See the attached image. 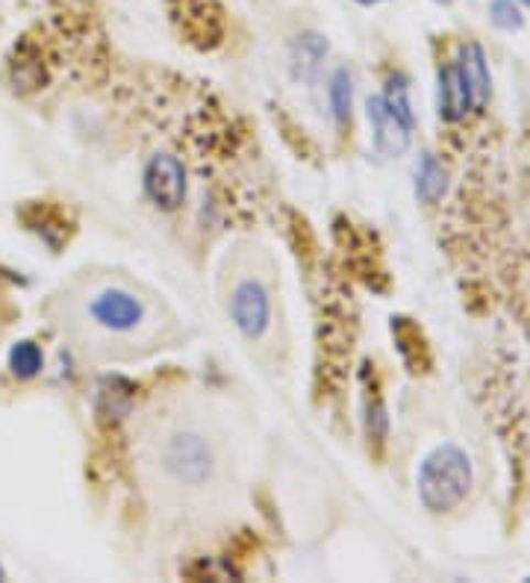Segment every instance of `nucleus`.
Listing matches in <instances>:
<instances>
[{
	"instance_id": "obj_17",
	"label": "nucleus",
	"mask_w": 530,
	"mask_h": 583,
	"mask_svg": "<svg viewBox=\"0 0 530 583\" xmlns=\"http://www.w3.org/2000/svg\"><path fill=\"white\" fill-rule=\"evenodd\" d=\"M0 577H3V569H0Z\"/></svg>"
},
{
	"instance_id": "obj_1",
	"label": "nucleus",
	"mask_w": 530,
	"mask_h": 583,
	"mask_svg": "<svg viewBox=\"0 0 530 583\" xmlns=\"http://www.w3.org/2000/svg\"><path fill=\"white\" fill-rule=\"evenodd\" d=\"M475 472L472 460L457 445L433 449L419 466V498L431 512H451L466 501Z\"/></svg>"
},
{
	"instance_id": "obj_2",
	"label": "nucleus",
	"mask_w": 530,
	"mask_h": 583,
	"mask_svg": "<svg viewBox=\"0 0 530 583\" xmlns=\"http://www.w3.org/2000/svg\"><path fill=\"white\" fill-rule=\"evenodd\" d=\"M162 466L174 481L201 486L213 475V451L198 433H177L162 449Z\"/></svg>"
},
{
	"instance_id": "obj_14",
	"label": "nucleus",
	"mask_w": 530,
	"mask_h": 583,
	"mask_svg": "<svg viewBox=\"0 0 530 583\" xmlns=\"http://www.w3.org/2000/svg\"><path fill=\"white\" fill-rule=\"evenodd\" d=\"M489 21L504 33H516V30L524 28V15H521L519 3H512V0H493L489 3Z\"/></svg>"
},
{
	"instance_id": "obj_9",
	"label": "nucleus",
	"mask_w": 530,
	"mask_h": 583,
	"mask_svg": "<svg viewBox=\"0 0 530 583\" xmlns=\"http://www.w3.org/2000/svg\"><path fill=\"white\" fill-rule=\"evenodd\" d=\"M448 192V171L433 153H422V160L415 162V195L424 204H436Z\"/></svg>"
},
{
	"instance_id": "obj_8",
	"label": "nucleus",
	"mask_w": 530,
	"mask_h": 583,
	"mask_svg": "<svg viewBox=\"0 0 530 583\" xmlns=\"http://www.w3.org/2000/svg\"><path fill=\"white\" fill-rule=\"evenodd\" d=\"M457 65L463 77H466L468 91H472V104H475V109H484L489 104V95H493V80H489V68H486L484 47L477 42L463 45Z\"/></svg>"
},
{
	"instance_id": "obj_5",
	"label": "nucleus",
	"mask_w": 530,
	"mask_h": 583,
	"mask_svg": "<svg viewBox=\"0 0 530 583\" xmlns=\"http://www.w3.org/2000/svg\"><path fill=\"white\" fill-rule=\"evenodd\" d=\"M230 315L245 339H262L271 324L269 292L257 280H242L230 298Z\"/></svg>"
},
{
	"instance_id": "obj_12",
	"label": "nucleus",
	"mask_w": 530,
	"mask_h": 583,
	"mask_svg": "<svg viewBox=\"0 0 530 583\" xmlns=\"http://www.w3.org/2000/svg\"><path fill=\"white\" fill-rule=\"evenodd\" d=\"M331 109L336 121H350V109H354V77L348 68H339L331 80Z\"/></svg>"
},
{
	"instance_id": "obj_7",
	"label": "nucleus",
	"mask_w": 530,
	"mask_h": 583,
	"mask_svg": "<svg viewBox=\"0 0 530 583\" xmlns=\"http://www.w3.org/2000/svg\"><path fill=\"white\" fill-rule=\"evenodd\" d=\"M468 109H475L472 104V91L466 86V77L459 72L457 63H448L440 68V118L445 121H459L466 118Z\"/></svg>"
},
{
	"instance_id": "obj_15",
	"label": "nucleus",
	"mask_w": 530,
	"mask_h": 583,
	"mask_svg": "<svg viewBox=\"0 0 530 583\" xmlns=\"http://www.w3.org/2000/svg\"><path fill=\"white\" fill-rule=\"evenodd\" d=\"M357 3H363V7H375V3H380V0H357Z\"/></svg>"
},
{
	"instance_id": "obj_3",
	"label": "nucleus",
	"mask_w": 530,
	"mask_h": 583,
	"mask_svg": "<svg viewBox=\"0 0 530 583\" xmlns=\"http://www.w3.org/2000/svg\"><path fill=\"white\" fill-rule=\"evenodd\" d=\"M144 315H148V310H144L142 298H136L127 289L107 287L89 301V319L107 333L136 331L144 322Z\"/></svg>"
},
{
	"instance_id": "obj_11",
	"label": "nucleus",
	"mask_w": 530,
	"mask_h": 583,
	"mask_svg": "<svg viewBox=\"0 0 530 583\" xmlns=\"http://www.w3.org/2000/svg\"><path fill=\"white\" fill-rule=\"evenodd\" d=\"M7 363H10V371L19 377V380H33V377L42 375V368H45V354H42V348H39L33 339H21L10 348Z\"/></svg>"
},
{
	"instance_id": "obj_4",
	"label": "nucleus",
	"mask_w": 530,
	"mask_h": 583,
	"mask_svg": "<svg viewBox=\"0 0 530 583\" xmlns=\"http://www.w3.org/2000/svg\"><path fill=\"white\" fill-rule=\"evenodd\" d=\"M144 192L162 209H177L186 198V171L171 153H156L144 169Z\"/></svg>"
},
{
	"instance_id": "obj_18",
	"label": "nucleus",
	"mask_w": 530,
	"mask_h": 583,
	"mask_svg": "<svg viewBox=\"0 0 530 583\" xmlns=\"http://www.w3.org/2000/svg\"><path fill=\"white\" fill-rule=\"evenodd\" d=\"M442 3H445V0H442Z\"/></svg>"
},
{
	"instance_id": "obj_6",
	"label": "nucleus",
	"mask_w": 530,
	"mask_h": 583,
	"mask_svg": "<svg viewBox=\"0 0 530 583\" xmlns=\"http://www.w3.org/2000/svg\"><path fill=\"white\" fill-rule=\"evenodd\" d=\"M366 116H369L371 136H375V148L383 156H401L410 148V130L401 118L389 109V104L383 100V95H375L366 104Z\"/></svg>"
},
{
	"instance_id": "obj_13",
	"label": "nucleus",
	"mask_w": 530,
	"mask_h": 583,
	"mask_svg": "<svg viewBox=\"0 0 530 583\" xmlns=\"http://www.w3.org/2000/svg\"><path fill=\"white\" fill-rule=\"evenodd\" d=\"M383 100H387L389 109H392V112H396V116L401 118L407 127L415 125L413 107H410V86H407L404 74H392V77H389V86H387Z\"/></svg>"
},
{
	"instance_id": "obj_10",
	"label": "nucleus",
	"mask_w": 530,
	"mask_h": 583,
	"mask_svg": "<svg viewBox=\"0 0 530 583\" xmlns=\"http://www.w3.org/2000/svg\"><path fill=\"white\" fill-rule=\"evenodd\" d=\"M324 56H327V42L318 33L298 36L292 42V72L298 80H313Z\"/></svg>"
},
{
	"instance_id": "obj_16",
	"label": "nucleus",
	"mask_w": 530,
	"mask_h": 583,
	"mask_svg": "<svg viewBox=\"0 0 530 583\" xmlns=\"http://www.w3.org/2000/svg\"><path fill=\"white\" fill-rule=\"evenodd\" d=\"M519 3H524V7H530V0H519Z\"/></svg>"
}]
</instances>
